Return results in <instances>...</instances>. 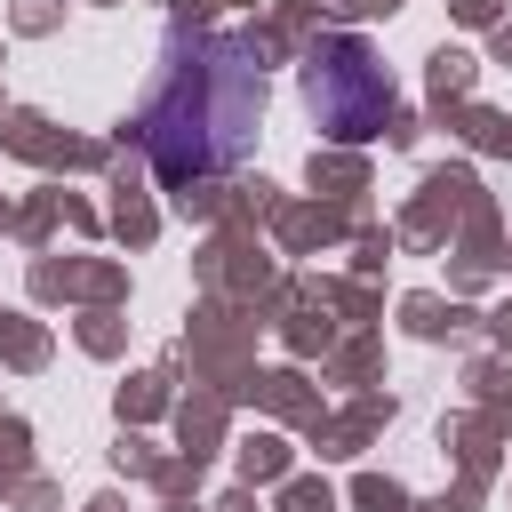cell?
<instances>
[{
    "instance_id": "cell-1",
    "label": "cell",
    "mask_w": 512,
    "mask_h": 512,
    "mask_svg": "<svg viewBox=\"0 0 512 512\" xmlns=\"http://www.w3.org/2000/svg\"><path fill=\"white\" fill-rule=\"evenodd\" d=\"M264 120V56L240 32H176L136 104V136L160 184L224 176Z\"/></svg>"
},
{
    "instance_id": "cell-2",
    "label": "cell",
    "mask_w": 512,
    "mask_h": 512,
    "mask_svg": "<svg viewBox=\"0 0 512 512\" xmlns=\"http://www.w3.org/2000/svg\"><path fill=\"white\" fill-rule=\"evenodd\" d=\"M304 96H312L320 128L344 136V144H360V136H376V128L392 120V80H384L376 48L352 40V32H328V40L312 48V64H304Z\"/></svg>"
}]
</instances>
